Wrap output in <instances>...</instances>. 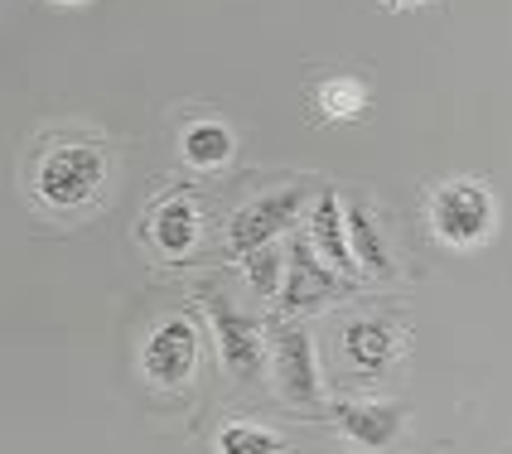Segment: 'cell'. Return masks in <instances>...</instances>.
<instances>
[{
	"instance_id": "6da1fadb",
	"label": "cell",
	"mask_w": 512,
	"mask_h": 454,
	"mask_svg": "<svg viewBox=\"0 0 512 454\" xmlns=\"http://www.w3.org/2000/svg\"><path fill=\"white\" fill-rule=\"evenodd\" d=\"M102 184H107V155L92 141H58L34 165V194L58 213L87 208L102 194Z\"/></svg>"
},
{
	"instance_id": "7a4b0ae2",
	"label": "cell",
	"mask_w": 512,
	"mask_h": 454,
	"mask_svg": "<svg viewBox=\"0 0 512 454\" xmlns=\"http://www.w3.org/2000/svg\"><path fill=\"white\" fill-rule=\"evenodd\" d=\"M498 223V203L488 194L484 179H450L430 194V227L445 247H479L493 237Z\"/></svg>"
},
{
	"instance_id": "3957f363",
	"label": "cell",
	"mask_w": 512,
	"mask_h": 454,
	"mask_svg": "<svg viewBox=\"0 0 512 454\" xmlns=\"http://www.w3.org/2000/svg\"><path fill=\"white\" fill-rule=\"evenodd\" d=\"M199 358H203L199 324L189 314H170V319H160L150 329V339L141 348V372L145 382H155V387H184V382H194Z\"/></svg>"
},
{
	"instance_id": "277c9868",
	"label": "cell",
	"mask_w": 512,
	"mask_h": 454,
	"mask_svg": "<svg viewBox=\"0 0 512 454\" xmlns=\"http://www.w3.org/2000/svg\"><path fill=\"white\" fill-rule=\"evenodd\" d=\"M199 300L208 305V319H213V339H218V358H223V372L228 377H242L252 382L261 372V358H266V343H261V324L252 314H242L223 290L213 285H199Z\"/></svg>"
},
{
	"instance_id": "5b68a950",
	"label": "cell",
	"mask_w": 512,
	"mask_h": 454,
	"mask_svg": "<svg viewBox=\"0 0 512 454\" xmlns=\"http://www.w3.org/2000/svg\"><path fill=\"white\" fill-rule=\"evenodd\" d=\"M271 372H276V392H281L295 411H314V406L324 401L319 353H314L310 329L276 324V334H271Z\"/></svg>"
},
{
	"instance_id": "8992f818",
	"label": "cell",
	"mask_w": 512,
	"mask_h": 454,
	"mask_svg": "<svg viewBox=\"0 0 512 454\" xmlns=\"http://www.w3.org/2000/svg\"><path fill=\"white\" fill-rule=\"evenodd\" d=\"M305 203H310V189H305V184H285V189H271V194H261V199L242 203L228 223V252L242 256V252H252V247H261V242H276L281 232L295 227Z\"/></svg>"
},
{
	"instance_id": "52a82bcc",
	"label": "cell",
	"mask_w": 512,
	"mask_h": 454,
	"mask_svg": "<svg viewBox=\"0 0 512 454\" xmlns=\"http://www.w3.org/2000/svg\"><path fill=\"white\" fill-rule=\"evenodd\" d=\"M348 281L334 276L319 256H314L310 237L305 232H295L290 237V247H285V281H281V310L285 314H305V310H319V305H329L334 295H343Z\"/></svg>"
},
{
	"instance_id": "ba28073f",
	"label": "cell",
	"mask_w": 512,
	"mask_h": 454,
	"mask_svg": "<svg viewBox=\"0 0 512 454\" xmlns=\"http://www.w3.org/2000/svg\"><path fill=\"white\" fill-rule=\"evenodd\" d=\"M305 237H310L314 256H319V261H324L334 276H343L348 285L363 281V276H358V266H353V252H348V227H343V199H339V189H324V194L314 199V213H310Z\"/></svg>"
},
{
	"instance_id": "9c48e42d",
	"label": "cell",
	"mask_w": 512,
	"mask_h": 454,
	"mask_svg": "<svg viewBox=\"0 0 512 454\" xmlns=\"http://www.w3.org/2000/svg\"><path fill=\"white\" fill-rule=\"evenodd\" d=\"M329 416L343 440H353L363 450H387L406 430V411L387 406V401H339V406H329Z\"/></svg>"
},
{
	"instance_id": "30bf717a",
	"label": "cell",
	"mask_w": 512,
	"mask_h": 454,
	"mask_svg": "<svg viewBox=\"0 0 512 454\" xmlns=\"http://www.w3.org/2000/svg\"><path fill=\"white\" fill-rule=\"evenodd\" d=\"M150 242H155V252L160 256H189L194 247L203 242V213L199 203L189 199V194H170L165 203H155V213H150Z\"/></svg>"
},
{
	"instance_id": "8fae6325",
	"label": "cell",
	"mask_w": 512,
	"mask_h": 454,
	"mask_svg": "<svg viewBox=\"0 0 512 454\" xmlns=\"http://www.w3.org/2000/svg\"><path fill=\"white\" fill-rule=\"evenodd\" d=\"M343 227H348V252H353L358 276L392 281V276H397V261L387 252V237H382L377 218L368 213V203H343Z\"/></svg>"
},
{
	"instance_id": "7c38bea8",
	"label": "cell",
	"mask_w": 512,
	"mask_h": 454,
	"mask_svg": "<svg viewBox=\"0 0 512 454\" xmlns=\"http://www.w3.org/2000/svg\"><path fill=\"white\" fill-rule=\"evenodd\" d=\"M343 363L363 377H382L397 363V329L387 319H353L343 324Z\"/></svg>"
},
{
	"instance_id": "4fadbf2b",
	"label": "cell",
	"mask_w": 512,
	"mask_h": 454,
	"mask_svg": "<svg viewBox=\"0 0 512 454\" xmlns=\"http://www.w3.org/2000/svg\"><path fill=\"white\" fill-rule=\"evenodd\" d=\"M232 131L223 121H194L184 136H179V155H184V165H194V170H223L232 160Z\"/></svg>"
},
{
	"instance_id": "5bb4252c",
	"label": "cell",
	"mask_w": 512,
	"mask_h": 454,
	"mask_svg": "<svg viewBox=\"0 0 512 454\" xmlns=\"http://www.w3.org/2000/svg\"><path fill=\"white\" fill-rule=\"evenodd\" d=\"M314 112L324 121H353L368 112V87L358 78H324L314 87Z\"/></svg>"
},
{
	"instance_id": "9a60e30c",
	"label": "cell",
	"mask_w": 512,
	"mask_h": 454,
	"mask_svg": "<svg viewBox=\"0 0 512 454\" xmlns=\"http://www.w3.org/2000/svg\"><path fill=\"white\" fill-rule=\"evenodd\" d=\"M242 276H247V290L261 295V300H276L285 281V252L276 242H261L252 252H242Z\"/></svg>"
},
{
	"instance_id": "2e32d148",
	"label": "cell",
	"mask_w": 512,
	"mask_h": 454,
	"mask_svg": "<svg viewBox=\"0 0 512 454\" xmlns=\"http://www.w3.org/2000/svg\"><path fill=\"white\" fill-rule=\"evenodd\" d=\"M218 454H285V440L247 421H228L218 430Z\"/></svg>"
},
{
	"instance_id": "e0dca14e",
	"label": "cell",
	"mask_w": 512,
	"mask_h": 454,
	"mask_svg": "<svg viewBox=\"0 0 512 454\" xmlns=\"http://www.w3.org/2000/svg\"><path fill=\"white\" fill-rule=\"evenodd\" d=\"M382 5H392V10H406V5H426V0H382Z\"/></svg>"
},
{
	"instance_id": "ac0fdd59",
	"label": "cell",
	"mask_w": 512,
	"mask_h": 454,
	"mask_svg": "<svg viewBox=\"0 0 512 454\" xmlns=\"http://www.w3.org/2000/svg\"><path fill=\"white\" fill-rule=\"evenodd\" d=\"M58 5H83V0H58Z\"/></svg>"
}]
</instances>
